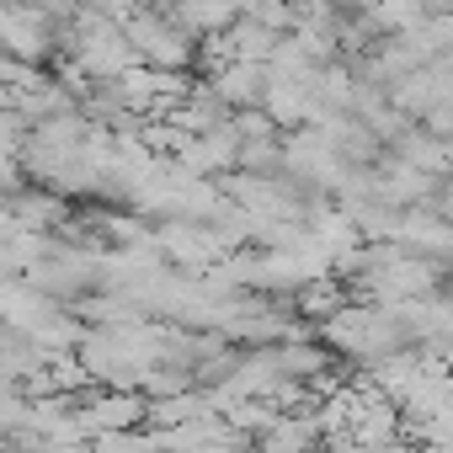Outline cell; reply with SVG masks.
Masks as SVG:
<instances>
[{
  "label": "cell",
  "instance_id": "1",
  "mask_svg": "<svg viewBox=\"0 0 453 453\" xmlns=\"http://www.w3.org/2000/svg\"><path fill=\"white\" fill-rule=\"evenodd\" d=\"M123 33L139 49V59L155 65V70H181L187 75V65L203 49V38L192 27H181L176 12H165V6H139L134 17H123Z\"/></svg>",
  "mask_w": 453,
  "mask_h": 453
},
{
  "label": "cell",
  "instance_id": "2",
  "mask_svg": "<svg viewBox=\"0 0 453 453\" xmlns=\"http://www.w3.org/2000/svg\"><path fill=\"white\" fill-rule=\"evenodd\" d=\"M208 86L219 91V102L230 107V112H246V107H262V102H267L273 75H267V65L230 59V65H219V70H213V81H208Z\"/></svg>",
  "mask_w": 453,
  "mask_h": 453
}]
</instances>
